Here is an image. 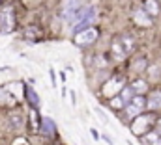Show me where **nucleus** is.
<instances>
[{"instance_id":"f257e3e1","label":"nucleus","mask_w":161,"mask_h":145,"mask_svg":"<svg viewBox=\"0 0 161 145\" xmlns=\"http://www.w3.org/2000/svg\"><path fill=\"white\" fill-rule=\"evenodd\" d=\"M133 37L129 36H122L118 37L116 41H114V45H113V54H114V58L116 60H125L129 54H131V50H133Z\"/></svg>"},{"instance_id":"f03ea898","label":"nucleus","mask_w":161,"mask_h":145,"mask_svg":"<svg viewBox=\"0 0 161 145\" xmlns=\"http://www.w3.org/2000/svg\"><path fill=\"white\" fill-rule=\"evenodd\" d=\"M96 17H97V9H96V6H90V8H88V11H86V15H84V19L80 21L77 26H75V32L79 34V32L86 30V28H92L90 24H92V22H96Z\"/></svg>"},{"instance_id":"7ed1b4c3","label":"nucleus","mask_w":161,"mask_h":145,"mask_svg":"<svg viewBox=\"0 0 161 145\" xmlns=\"http://www.w3.org/2000/svg\"><path fill=\"white\" fill-rule=\"evenodd\" d=\"M97 39V30L96 28H86V30H82L79 34H75V43L77 45H88V43H94Z\"/></svg>"},{"instance_id":"20e7f679","label":"nucleus","mask_w":161,"mask_h":145,"mask_svg":"<svg viewBox=\"0 0 161 145\" xmlns=\"http://www.w3.org/2000/svg\"><path fill=\"white\" fill-rule=\"evenodd\" d=\"M11 28H13V11H11V8H4L0 11V30L9 32Z\"/></svg>"},{"instance_id":"39448f33","label":"nucleus","mask_w":161,"mask_h":145,"mask_svg":"<svg viewBox=\"0 0 161 145\" xmlns=\"http://www.w3.org/2000/svg\"><path fill=\"white\" fill-rule=\"evenodd\" d=\"M146 106V101L142 99V97H133L131 101H129V104H127V113L133 117V115H139L142 110Z\"/></svg>"},{"instance_id":"423d86ee","label":"nucleus","mask_w":161,"mask_h":145,"mask_svg":"<svg viewBox=\"0 0 161 145\" xmlns=\"http://www.w3.org/2000/svg\"><path fill=\"white\" fill-rule=\"evenodd\" d=\"M82 2H84V0H64V4H62V11H60V13H62V17H64V19H68L73 11H77V9H79Z\"/></svg>"},{"instance_id":"0eeeda50","label":"nucleus","mask_w":161,"mask_h":145,"mask_svg":"<svg viewBox=\"0 0 161 145\" xmlns=\"http://www.w3.org/2000/svg\"><path fill=\"white\" fill-rule=\"evenodd\" d=\"M133 17H135V21H137L139 24H142V26H150V24H152V19H150V15H148L144 9H137V11L133 13Z\"/></svg>"},{"instance_id":"6e6552de","label":"nucleus","mask_w":161,"mask_h":145,"mask_svg":"<svg viewBox=\"0 0 161 145\" xmlns=\"http://www.w3.org/2000/svg\"><path fill=\"white\" fill-rule=\"evenodd\" d=\"M122 84H124V82H122V78H120V76H118V78H113V80H111L109 84H105V88H103L105 95H107V97H111L113 93H116L114 89H118V88H120Z\"/></svg>"},{"instance_id":"1a4fd4ad","label":"nucleus","mask_w":161,"mask_h":145,"mask_svg":"<svg viewBox=\"0 0 161 145\" xmlns=\"http://www.w3.org/2000/svg\"><path fill=\"white\" fill-rule=\"evenodd\" d=\"M146 104H148V108H152V110H159L161 108V91H154V93H150Z\"/></svg>"},{"instance_id":"9d476101","label":"nucleus","mask_w":161,"mask_h":145,"mask_svg":"<svg viewBox=\"0 0 161 145\" xmlns=\"http://www.w3.org/2000/svg\"><path fill=\"white\" fill-rule=\"evenodd\" d=\"M150 121H152L150 117H139V119L135 121V125L131 127V128H133V132H135V134H141V132H142V128H144Z\"/></svg>"},{"instance_id":"9b49d317","label":"nucleus","mask_w":161,"mask_h":145,"mask_svg":"<svg viewBox=\"0 0 161 145\" xmlns=\"http://www.w3.org/2000/svg\"><path fill=\"white\" fill-rule=\"evenodd\" d=\"M41 130L45 132V134H54V123H53V119L51 117H43V121H41Z\"/></svg>"},{"instance_id":"f8f14e48","label":"nucleus","mask_w":161,"mask_h":145,"mask_svg":"<svg viewBox=\"0 0 161 145\" xmlns=\"http://www.w3.org/2000/svg\"><path fill=\"white\" fill-rule=\"evenodd\" d=\"M144 11L148 15H158L159 13V8H158V2L156 0H146V6H144Z\"/></svg>"},{"instance_id":"ddd939ff","label":"nucleus","mask_w":161,"mask_h":145,"mask_svg":"<svg viewBox=\"0 0 161 145\" xmlns=\"http://www.w3.org/2000/svg\"><path fill=\"white\" fill-rule=\"evenodd\" d=\"M146 88H148V86H146V82H142V80H135V82L131 84V88H129V89H131V93H144V91H146Z\"/></svg>"},{"instance_id":"4468645a","label":"nucleus","mask_w":161,"mask_h":145,"mask_svg":"<svg viewBox=\"0 0 161 145\" xmlns=\"http://www.w3.org/2000/svg\"><path fill=\"white\" fill-rule=\"evenodd\" d=\"M142 140H144L146 145H161V138H159L158 132H156V134H150V136H146V138H142Z\"/></svg>"},{"instance_id":"2eb2a0df","label":"nucleus","mask_w":161,"mask_h":145,"mask_svg":"<svg viewBox=\"0 0 161 145\" xmlns=\"http://www.w3.org/2000/svg\"><path fill=\"white\" fill-rule=\"evenodd\" d=\"M26 99L32 102V106H38V104H40V97L36 95V91H34L32 88H28V89H26Z\"/></svg>"},{"instance_id":"dca6fc26","label":"nucleus","mask_w":161,"mask_h":145,"mask_svg":"<svg viewBox=\"0 0 161 145\" xmlns=\"http://www.w3.org/2000/svg\"><path fill=\"white\" fill-rule=\"evenodd\" d=\"M111 106H113V108H122V106H124V101H122L120 97H118V99H113V101H111Z\"/></svg>"},{"instance_id":"f3484780","label":"nucleus","mask_w":161,"mask_h":145,"mask_svg":"<svg viewBox=\"0 0 161 145\" xmlns=\"http://www.w3.org/2000/svg\"><path fill=\"white\" fill-rule=\"evenodd\" d=\"M131 95H133V93H131V89H124V91H122V101H131V99H133V97H131Z\"/></svg>"},{"instance_id":"a211bd4d","label":"nucleus","mask_w":161,"mask_h":145,"mask_svg":"<svg viewBox=\"0 0 161 145\" xmlns=\"http://www.w3.org/2000/svg\"><path fill=\"white\" fill-rule=\"evenodd\" d=\"M49 74H51V84H53V86H56V74H54V71L51 69V71H49Z\"/></svg>"},{"instance_id":"6ab92c4d","label":"nucleus","mask_w":161,"mask_h":145,"mask_svg":"<svg viewBox=\"0 0 161 145\" xmlns=\"http://www.w3.org/2000/svg\"><path fill=\"white\" fill-rule=\"evenodd\" d=\"M101 138H103V140H105V142H107V143H109V145H113V143H114V142H113V138H111L109 134H103Z\"/></svg>"},{"instance_id":"aec40b11","label":"nucleus","mask_w":161,"mask_h":145,"mask_svg":"<svg viewBox=\"0 0 161 145\" xmlns=\"http://www.w3.org/2000/svg\"><path fill=\"white\" fill-rule=\"evenodd\" d=\"M90 134L94 136V140H99V134H97V130H96V128H90Z\"/></svg>"},{"instance_id":"412c9836","label":"nucleus","mask_w":161,"mask_h":145,"mask_svg":"<svg viewBox=\"0 0 161 145\" xmlns=\"http://www.w3.org/2000/svg\"><path fill=\"white\" fill-rule=\"evenodd\" d=\"M96 112H97V115H99V117H101V119H103V121H107V115H105V113H103V112H99V110H96Z\"/></svg>"},{"instance_id":"4be33fe9","label":"nucleus","mask_w":161,"mask_h":145,"mask_svg":"<svg viewBox=\"0 0 161 145\" xmlns=\"http://www.w3.org/2000/svg\"><path fill=\"white\" fill-rule=\"evenodd\" d=\"M69 97H71V102L75 104V99H77V97H75V91H69Z\"/></svg>"},{"instance_id":"5701e85b","label":"nucleus","mask_w":161,"mask_h":145,"mask_svg":"<svg viewBox=\"0 0 161 145\" xmlns=\"http://www.w3.org/2000/svg\"><path fill=\"white\" fill-rule=\"evenodd\" d=\"M159 125H158V134H161V121H158Z\"/></svg>"}]
</instances>
